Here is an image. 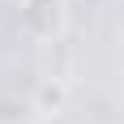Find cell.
<instances>
[{
    "instance_id": "cell-2",
    "label": "cell",
    "mask_w": 124,
    "mask_h": 124,
    "mask_svg": "<svg viewBox=\"0 0 124 124\" xmlns=\"http://www.w3.org/2000/svg\"><path fill=\"white\" fill-rule=\"evenodd\" d=\"M30 107H34V116H43V120H56V116H64V107H69V81L56 73L39 77L34 90H30Z\"/></svg>"
},
{
    "instance_id": "cell-1",
    "label": "cell",
    "mask_w": 124,
    "mask_h": 124,
    "mask_svg": "<svg viewBox=\"0 0 124 124\" xmlns=\"http://www.w3.org/2000/svg\"><path fill=\"white\" fill-rule=\"evenodd\" d=\"M22 30L39 43H56L69 30V0H17Z\"/></svg>"
},
{
    "instance_id": "cell-3",
    "label": "cell",
    "mask_w": 124,
    "mask_h": 124,
    "mask_svg": "<svg viewBox=\"0 0 124 124\" xmlns=\"http://www.w3.org/2000/svg\"><path fill=\"white\" fill-rule=\"evenodd\" d=\"M34 111L30 99H0V124H13V120H26Z\"/></svg>"
}]
</instances>
